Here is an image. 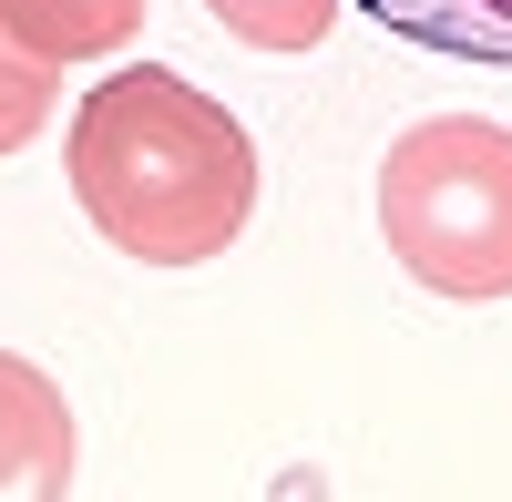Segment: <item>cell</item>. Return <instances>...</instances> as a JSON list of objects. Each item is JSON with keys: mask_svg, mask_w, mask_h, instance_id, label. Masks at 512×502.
I'll return each instance as SVG.
<instances>
[{"mask_svg": "<svg viewBox=\"0 0 512 502\" xmlns=\"http://www.w3.org/2000/svg\"><path fill=\"white\" fill-rule=\"evenodd\" d=\"M0 31H11L31 62H52V72H82V62H113V52H134V31H144V0H0Z\"/></svg>", "mask_w": 512, "mask_h": 502, "instance_id": "obj_4", "label": "cell"}, {"mask_svg": "<svg viewBox=\"0 0 512 502\" xmlns=\"http://www.w3.org/2000/svg\"><path fill=\"white\" fill-rule=\"evenodd\" d=\"M72 462H82V431L62 380L0 349V502H72Z\"/></svg>", "mask_w": 512, "mask_h": 502, "instance_id": "obj_3", "label": "cell"}, {"mask_svg": "<svg viewBox=\"0 0 512 502\" xmlns=\"http://www.w3.org/2000/svg\"><path fill=\"white\" fill-rule=\"evenodd\" d=\"M52 113H62V72H52V62H31L21 41L0 31V154H21Z\"/></svg>", "mask_w": 512, "mask_h": 502, "instance_id": "obj_7", "label": "cell"}, {"mask_svg": "<svg viewBox=\"0 0 512 502\" xmlns=\"http://www.w3.org/2000/svg\"><path fill=\"white\" fill-rule=\"evenodd\" d=\"M246 52H318L328 21H338V0H205Z\"/></svg>", "mask_w": 512, "mask_h": 502, "instance_id": "obj_6", "label": "cell"}, {"mask_svg": "<svg viewBox=\"0 0 512 502\" xmlns=\"http://www.w3.org/2000/svg\"><path fill=\"white\" fill-rule=\"evenodd\" d=\"M62 175H72V205L93 216V236L134 267H216L256 226L246 123L164 62L103 72L72 103Z\"/></svg>", "mask_w": 512, "mask_h": 502, "instance_id": "obj_1", "label": "cell"}, {"mask_svg": "<svg viewBox=\"0 0 512 502\" xmlns=\"http://www.w3.org/2000/svg\"><path fill=\"white\" fill-rule=\"evenodd\" d=\"M379 31L420 41V52H451V62H492L512 72V0H359Z\"/></svg>", "mask_w": 512, "mask_h": 502, "instance_id": "obj_5", "label": "cell"}, {"mask_svg": "<svg viewBox=\"0 0 512 502\" xmlns=\"http://www.w3.org/2000/svg\"><path fill=\"white\" fill-rule=\"evenodd\" d=\"M379 236L400 277L451 308L512 298V123L420 113L379 154Z\"/></svg>", "mask_w": 512, "mask_h": 502, "instance_id": "obj_2", "label": "cell"}]
</instances>
